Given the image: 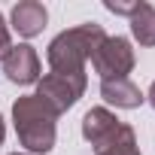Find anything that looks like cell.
<instances>
[{"label": "cell", "mask_w": 155, "mask_h": 155, "mask_svg": "<svg viewBox=\"0 0 155 155\" xmlns=\"http://www.w3.org/2000/svg\"><path fill=\"white\" fill-rule=\"evenodd\" d=\"M12 155H28V152H12Z\"/></svg>", "instance_id": "9a60e30c"}, {"label": "cell", "mask_w": 155, "mask_h": 155, "mask_svg": "<svg viewBox=\"0 0 155 155\" xmlns=\"http://www.w3.org/2000/svg\"><path fill=\"white\" fill-rule=\"evenodd\" d=\"M140 3V0H137ZM137 3H116V0H104V6L110 9V12H116V15H134V9H137Z\"/></svg>", "instance_id": "8fae6325"}, {"label": "cell", "mask_w": 155, "mask_h": 155, "mask_svg": "<svg viewBox=\"0 0 155 155\" xmlns=\"http://www.w3.org/2000/svg\"><path fill=\"white\" fill-rule=\"evenodd\" d=\"M3 137H6V128H3V119H0V146H3Z\"/></svg>", "instance_id": "5bb4252c"}, {"label": "cell", "mask_w": 155, "mask_h": 155, "mask_svg": "<svg viewBox=\"0 0 155 155\" xmlns=\"http://www.w3.org/2000/svg\"><path fill=\"white\" fill-rule=\"evenodd\" d=\"M82 91H85V73H76V76L49 73V76H43L40 85H37V97H40L46 107H52L58 116L79 101Z\"/></svg>", "instance_id": "3957f363"}, {"label": "cell", "mask_w": 155, "mask_h": 155, "mask_svg": "<svg viewBox=\"0 0 155 155\" xmlns=\"http://www.w3.org/2000/svg\"><path fill=\"white\" fill-rule=\"evenodd\" d=\"M3 64V73H6V79L15 82V85H31L40 79V58L31 46H12L9 55L0 61Z\"/></svg>", "instance_id": "5b68a950"}, {"label": "cell", "mask_w": 155, "mask_h": 155, "mask_svg": "<svg viewBox=\"0 0 155 155\" xmlns=\"http://www.w3.org/2000/svg\"><path fill=\"white\" fill-rule=\"evenodd\" d=\"M91 64L101 73V79H128V73L134 70V49L125 37H107L94 52Z\"/></svg>", "instance_id": "277c9868"}, {"label": "cell", "mask_w": 155, "mask_h": 155, "mask_svg": "<svg viewBox=\"0 0 155 155\" xmlns=\"http://www.w3.org/2000/svg\"><path fill=\"white\" fill-rule=\"evenodd\" d=\"M55 119H58V113L52 107H46L37 94L18 97L12 107L15 134L28 152H49L55 146Z\"/></svg>", "instance_id": "7a4b0ae2"}, {"label": "cell", "mask_w": 155, "mask_h": 155, "mask_svg": "<svg viewBox=\"0 0 155 155\" xmlns=\"http://www.w3.org/2000/svg\"><path fill=\"white\" fill-rule=\"evenodd\" d=\"M9 49H12V37H9V28H6L3 15H0V61L9 55Z\"/></svg>", "instance_id": "7c38bea8"}, {"label": "cell", "mask_w": 155, "mask_h": 155, "mask_svg": "<svg viewBox=\"0 0 155 155\" xmlns=\"http://www.w3.org/2000/svg\"><path fill=\"white\" fill-rule=\"evenodd\" d=\"M94 152L97 155H140L137 152V137H134L131 125H125V122H119L107 137H101L94 143Z\"/></svg>", "instance_id": "ba28073f"}, {"label": "cell", "mask_w": 155, "mask_h": 155, "mask_svg": "<svg viewBox=\"0 0 155 155\" xmlns=\"http://www.w3.org/2000/svg\"><path fill=\"white\" fill-rule=\"evenodd\" d=\"M101 97L113 104L116 110H137L146 97L131 79H104L101 82Z\"/></svg>", "instance_id": "52a82bcc"}, {"label": "cell", "mask_w": 155, "mask_h": 155, "mask_svg": "<svg viewBox=\"0 0 155 155\" xmlns=\"http://www.w3.org/2000/svg\"><path fill=\"white\" fill-rule=\"evenodd\" d=\"M46 18H49V12H46L43 3H37V0H25V3H15L12 6V28H15L18 37H28L31 40V37L43 34Z\"/></svg>", "instance_id": "8992f818"}, {"label": "cell", "mask_w": 155, "mask_h": 155, "mask_svg": "<svg viewBox=\"0 0 155 155\" xmlns=\"http://www.w3.org/2000/svg\"><path fill=\"white\" fill-rule=\"evenodd\" d=\"M131 34L137 37L140 46H155V6L152 3H137L131 15Z\"/></svg>", "instance_id": "30bf717a"}, {"label": "cell", "mask_w": 155, "mask_h": 155, "mask_svg": "<svg viewBox=\"0 0 155 155\" xmlns=\"http://www.w3.org/2000/svg\"><path fill=\"white\" fill-rule=\"evenodd\" d=\"M146 101H149V104H152V110H155V82L149 85V94H146Z\"/></svg>", "instance_id": "4fadbf2b"}, {"label": "cell", "mask_w": 155, "mask_h": 155, "mask_svg": "<svg viewBox=\"0 0 155 155\" xmlns=\"http://www.w3.org/2000/svg\"><path fill=\"white\" fill-rule=\"evenodd\" d=\"M104 40H107V31L97 21H85L79 28H70V31L58 34L46 52L52 73H61V76L85 73V61L94 58V52L101 49Z\"/></svg>", "instance_id": "6da1fadb"}, {"label": "cell", "mask_w": 155, "mask_h": 155, "mask_svg": "<svg viewBox=\"0 0 155 155\" xmlns=\"http://www.w3.org/2000/svg\"><path fill=\"white\" fill-rule=\"evenodd\" d=\"M116 125H119V119H116L110 110L94 107V110H88V113H85V119H82V137L94 146V143H97L101 137H107Z\"/></svg>", "instance_id": "9c48e42d"}]
</instances>
